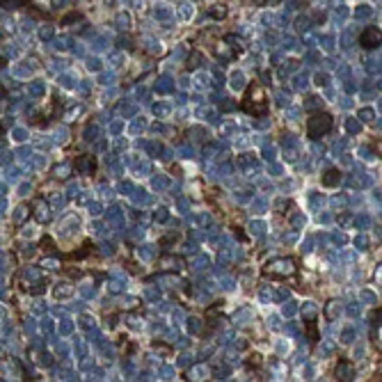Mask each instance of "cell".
Here are the masks:
<instances>
[{"instance_id": "3", "label": "cell", "mask_w": 382, "mask_h": 382, "mask_svg": "<svg viewBox=\"0 0 382 382\" xmlns=\"http://www.w3.org/2000/svg\"><path fill=\"white\" fill-rule=\"evenodd\" d=\"M266 275L268 277H279V279H286V277H293L295 275V261L293 259H286V257H282V259H273L270 264H266Z\"/></svg>"}, {"instance_id": "5", "label": "cell", "mask_w": 382, "mask_h": 382, "mask_svg": "<svg viewBox=\"0 0 382 382\" xmlns=\"http://www.w3.org/2000/svg\"><path fill=\"white\" fill-rule=\"evenodd\" d=\"M76 170L80 172V174L92 176L94 172H96V160L89 158V156H80V158H76Z\"/></svg>"}, {"instance_id": "1", "label": "cell", "mask_w": 382, "mask_h": 382, "mask_svg": "<svg viewBox=\"0 0 382 382\" xmlns=\"http://www.w3.org/2000/svg\"><path fill=\"white\" fill-rule=\"evenodd\" d=\"M240 108H243L247 114H252V117H266V114H268V101H266L264 87H261L259 83L249 85V89H247V94H245Z\"/></svg>"}, {"instance_id": "12", "label": "cell", "mask_w": 382, "mask_h": 382, "mask_svg": "<svg viewBox=\"0 0 382 382\" xmlns=\"http://www.w3.org/2000/svg\"><path fill=\"white\" fill-rule=\"evenodd\" d=\"M247 366H261V355H249V359H247Z\"/></svg>"}, {"instance_id": "14", "label": "cell", "mask_w": 382, "mask_h": 382, "mask_svg": "<svg viewBox=\"0 0 382 382\" xmlns=\"http://www.w3.org/2000/svg\"><path fill=\"white\" fill-rule=\"evenodd\" d=\"M5 64H7V60H5V57H3V55H0V69L5 67Z\"/></svg>"}, {"instance_id": "4", "label": "cell", "mask_w": 382, "mask_h": 382, "mask_svg": "<svg viewBox=\"0 0 382 382\" xmlns=\"http://www.w3.org/2000/svg\"><path fill=\"white\" fill-rule=\"evenodd\" d=\"M380 39H382L380 30L371 26V28H366V30H364V32L359 35V46H361V48H366V51H373V48L380 46Z\"/></svg>"}, {"instance_id": "16", "label": "cell", "mask_w": 382, "mask_h": 382, "mask_svg": "<svg viewBox=\"0 0 382 382\" xmlns=\"http://www.w3.org/2000/svg\"><path fill=\"white\" fill-rule=\"evenodd\" d=\"M0 96H5V89H0Z\"/></svg>"}, {"instance_id": "11", "label": "cell", "mask_w": 382, "mask_h": 382, "mask_svg": "<svg viewBox=\"0 0 382 382\" xmlns=\"http://www.w3.org/2000/svg\"><path fill=\"white\" fill-rule=\"evenodd\" d=\"M307 330H309L311 341H318V334H316V323H314V320H309V323H307Z\"/></svg>"}, {"instance_id": "13", "label": "cell", "mask_w": 382, "mask_h": 382, "mask_svg": "<svg viewBox=\"0 0 382 382\" xmlns=\"http://www.w3.org/2000/svg\"><path fill=\"white\" fill-rule=\"evenodd\" d=\"M371 320H373V323H371V325H373V327H375V325H380V309H375V311H373V316H371Z\"/></svg>"}, {"instance_id": "6", "label": "cell", "mask_w": 382, "mask_h": 382, "mask_svg": "<svg viewBox=\"0 0 382 382\" xmlns=\"http://www.w3.org/2000/svg\"><path fill=\"white\" fill-rule=\"evenodd\" d=\"M339 183H341V172L339 170L332 167V170H327L325 174H323V186L325 188H334V186H339Z\"/></svg>"}, {"instance_id": "8", "label": "cell", "mask_w": 382, "mask_h": 382, "mask_svg": "<svg viewBox=\"0 0 382 382\" xmlns=\"http://www.w3.org/2000/svg\"><path fill=\"white\" fill-rule=\"evenodd\" d=\"M92 247H94L92 243H85L83 247L78 249V252H71L67 259H73V261H76V259H85V257H89V254H92Z\"/></svg>"}, {"instance_id": "7", "label": "cell", "mask_w": 382, "mask_h": 382, "mask_svg": "<svg viewBox=\"0 0 382 382\" xmlns=\"http://www.w3.org/2000/svg\"><path fill=\"white\" fill-rule=\"evenodd\" d=\"M208 16L215 19V21H224V19H227V5H222V3L213 5L211 10H208Z\"/></svg>"}, {"instance_id": "9", "label": "cell", "mask_w": 382, "mask_h": 382, "mask_svg": "<svg viewBox=\"0 0 382 382\" xmlns=\"http://www.w3.org/2000/svg\"><path fill=\"white\" fill-rule=\"evenodd\" d=\"M28 0H0V7L5 10H19V7H26Z\"/></svg>"}, {"instance_id": "17", "label": "cell", "mask_w": 382, "mask_h": 382, "mask_svg": "<svg viewBox=\"0 0 382 382\" xmlns=\"http://www.w3.org/2000/svg\"><path fill=\"white\" fill-rule=\"evenodd\" d=\"M3 131H5V129H3V124H0V135H3Z\"/></svg>"}, {"instance_id": "10", "label": "cell", "mask_w": 382, "mask_h": 382, "mask_svg": "<svg viewBox=\"0 0 382 382\" xmlns=\"http://www.w3.org/2000/svg\"><path fill=\"white\" fill-rule=\"evenodd\" d=\"M80 19H83V14H80V12H71V14L62 16V26H69V23H76V21H80Z\"/></svg>"}, {"instance_id": "2", "label": "cell", "mask_w": 382, "mask_h": 382, "mask_svg": "<svg viewBox=\"0 0 382 382\" xmlns=\"http://www.w3.org/2000/svg\"><path fill=\"white\" fill-rule=\"evenodd\" d=\"M332 131V117L327 112H318L311 114L309 121H307V135L311 140H320L323 135H327Z\"/></svg>"}, {"instance_id": "15", "label": "cell", "mask_w": 382, "mask_h": 382, "mask_svg": "<svg viewBox=\"0 0 382 382\" xmlns=\"http://www.w3.org/2000/svg\"><path fill=\"white\" fill-rule=\"evenodd\" d=\"M277 3H279V0H270V5H277Z\"/></svg>"}]
</instances>
